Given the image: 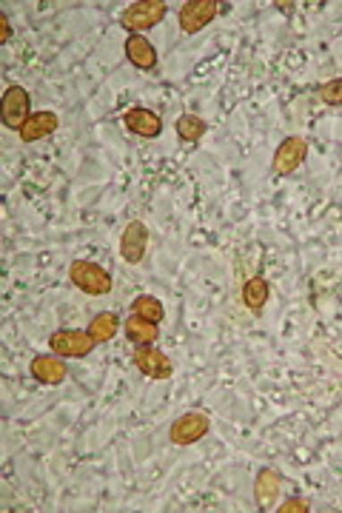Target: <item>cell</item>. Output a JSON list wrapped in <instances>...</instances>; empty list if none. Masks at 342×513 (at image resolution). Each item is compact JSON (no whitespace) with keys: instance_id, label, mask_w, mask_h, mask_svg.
Returning <instances> with one entry per match:
<instances>
[{"instance_id":"cell-1","label":"cell","mask_w":342,"mask_h":513,"mask_svg":"<svg viewBox=\"0 0 342 513\" xmlns=\"http://www.w3.org/2000/svg\"><path fill=\"white\" fill-rule=\"evenodd\" d=\"M166 14H168L166 0H137V4H129L120 12V26L129 35H146L149 29L166 21Z\"/></svg>"},{"instance_id":"cell-2","label":"cell","mask_w":342,"mask_h":513,"mask_svg":"<svg viewBox=\"0 0 342 513\" xmlns=\"http://www.w3.org/2000/svg\"><path fill=\"white\" fill-rule=\"evenodd\" d=\"M69 279L77 291L89 294V297H106V294L115 288L112 274L91 260H72L69 262Z\"/></svg>"},{"instance_id":"cell-3","label":"cell","mask_w":342,"mask_h":513,"mask_svg":"<svg viewBox=\"0 0 342 513\" xmlns=\"http://www.w3.org/2000/svg\"><path fill=\"white\" fill-rule=\"evenodd\" d=\"M32 115H35L32 112V95H29V91L18 83L6 86L4 100H0V120H4V126L12 132H21Z\"/></svg>"},{"instance_id":"cell-4","label":"cell","mask_w":342,"mask_h":513,"mask_svg":"<svg viewBox=\"0 0 342 513\" xmlns=\"http://www.w3.org/2000/svg\"><path fill=\"white\" fill-rule=\"evenodd\" d=\"M209 431H211V416L206 411H189L168 425V440L185 448V445H197L200 440H206Z\"/></svg>"},{"instance_id":"cell-5","label":"cell","mask_w":342,"mask_h":513,"mask_svg":"<svg viewBox=\"0 0 342 513\" xmlns=\"http://www.w3.org/2000/svg\"><path fill=\"white\" fill-rule=\"evenodd\" d=\"M98 348V342L89 337V331H74V329H57L49 337V351L64 356V360H83Z\"/></svg>"},{"instance_id":"cell-6","label":"cell","mask_w":342,"mask_h":513,"mask_svg":"<svg viewBox=\"0 0 342 513\" xmlns=\"http://www.w3.org/2000/svg\"><path fill=\"white\" fill-rule=\"evenodd\" d=\"M305 158H308V140L300 134H288L283 143L277 146L274 158H271V168H274V175L288 177L305 163Z\"/></svg>"},{"instance_id":"cell-7","label":"cell","mask_w":342,"mask_h":513,"mask_svg":"<svg viewBox=\"0 0 342 513\" xmlns=\"http://www.w3.org/2000/svg\"><path fill=\"white\" fill-rule=\"evenodd\" d=\"M220 6L217 0H185L177 12V23H180V32L185 35H197L200 29H206L217 14H220Z\"/></svg>"},{"instance_id":"cell-8","label":"cell","mask_w":342,"mask_h":513,"mask_svg":"<svg viewBox=\"0 0 342 513\" xmlns=\"http://www.w3.org/2000/svg\"><path fill=\"white\" fill-rule=\"evenodd\" d=\"M132 363L149 380H171V374H175V363L154 346H137L132 354Z\"/></svg>"},{"instance_id":"cell-9","label":"cell","mask_w":342,"mask_h":513,"mask_svg":"<svg viewBox=\"0 0 342 513\" xmlns=\"http://www.w3.org/2000/svg\"><path fill=\"white\" fill-rule=\"evenodd\" d=\"M29 374H32L35 382L55 388V385L66 382L69 365L64 356H57V354H38V356H32V363H29Z\"/></svg>"},{"instance_id":"cell-10","label":"cell","mask_w":342,"mask_h":513,"mask_svg":"<svg viewBox=\"0 0 342 513\" xmlns=\"http://www.w3.org/2000/svg\"><path fill=\"white\" fill-rule=\"evenodd\" d=\"M146 252H149V228L146 223L132 220L120 235V257L129 266H137V262H143Z\"/></svg>"},{"instance_id":"cell-11","label":"cell","mask_w":342,"mask_h":513,"mask_svg":"<svg viewBox=\"0 0 342 513\" xmlns=\"http://www.w3.org/2000/svg\"><path fill=\"white\" fill-rule=\"evenodd\" d=\"M123 126H126L134 137H143V140H154L163 134V120L158 112H151L146 106H134L123 115Z\"/></svg>"},{"instance_id":"cell-12","label":"cell","mask_w":342,"mask_h":513,"mask_svg":"<svg viewBox=\"0 0 342 513\" xmlns=\"http://www.w3.org/2000/svg\"><path fill=\"white\" fill-rule=\"evenodd\" d=\"M123 52H126L129 64L140 72H154L160 64L158 49H154V43L146 35H129L126 43H123Z\"/></svg>"},{"instance_id":"cell-13","label":"cell","mask_w":342,"mask_h":513,"mask_svg":"<svg viewBox=\"0 0 342 513\" xmlns=\"http://www.w3.org/2000/svg\"><path fill=\"white\" fill-rule=\"evenodd\" d=\"M279 500V474L271 468H260L254 476V502L262 513L277 510Z\"/></svg>"},{"instance_id":"cell-14","label":"cell","mask_w":342,"mask_h":513,"mask_svg":"<svg viewBox=\"0 0 342 513\" xmlns=\"http://www.w3.org/2000/svg\"><path fill=\"white\" fill-rule=\"evenodd\" d=\"M240 297H243V305L252 311L254 317H260L262 311H266V303L271 297V286H269V279L266 277H252V279H245L243 283V291H240Z\"/></svg>"},{"instance_id":"cell-15","label":"cell","mask_w":342,"mask_h":513,"mask_svg":"<svg viewBox=\"0 0 342 513\" xmlns=\"http://www.w3.org/2000/svg\"><path fill=\"white\" fill-rule=\"evenodd\" d=\"M57 126H60V117L55 112H35L18 134L23 143H38V140H46L49 134H55Z\"/></svg>"},{"instance_id":"cell-16","label":"cell","mask_w":342,"mask_h":513,"mask_svg":"<svg viewBox=\"0 0 342 513\" xmlns=\"http://www.w3.org/2000/svg\"><path fill=\"white\" fill-rule=\"evenodd\" d=\"M123 334H126L129 342H134V346H154L160 337V325L146 320V317L129 314V320H123Z\"/></svg>"},{"instance_id":"cell-17","label":"cell","mask_w":342,"mask_h":513,"mask_svg":"<svg viewBox=\"0 0 342 513\" xmlns=\"http://www.w3.org/2000/svg\"><path fill=\"white\" fill-rule=\"evenodd\" d=\"M86 331H89L91 339L98 342V346H103V342L115 339L117 331H123V320L115 314V311H100V314L91 317V322H89Z\"/></svg>"},{"instance_id":"cell-18","label":"cell","mask_w":342,"mask_h":513,"mask_svg":"<svg viewBox=\"0 0 342 513\" xmlns=\"http://www.w3.org/2000/svg\"><path fill=\"white\" fill-rule=\"evenodd\" d=\"M175 132H177V137L183 140V143H192V146H197L200 140L206 137V132H209V123H206L203 117H197V115L183 112V115L175 120Z\"/></svg>"},{"instance_id":"cell-19","label":"cell","mask_w":342,"mask_h":513,"mask_svg":"<svg viewBox=\"0 0 342 513\" xmlns=\"http://www.w3.org/2000/svg\"><path fill=\"white\" fill-rule=\"evenodd\" d=\"M132 314L146 317V320H151V322L160 325L163 317H166V308H163V303H160L158 297H151V294H140V297L132 300Z\"/></svg>"},{"instance_id":"cell-20","label":"cell","mask_w":342,"mask_h":513,"mask_svg":"<svg viewBox=\"0 0 342 513\" xmlns=\"http://www.w3.org/2000/svg\"><path fill=\"white\" fill-rule=\"evenodd\" d=\"M317 98L325 103V106H342V77H334V81L322 83L317 89Z\"/></svg>"},{"instance_id":"cell-21","label":"cell","mask_w":342,"mask_h":513,"mask_svg":"<svg viewBox=\"0 0 342 513\" xmlns=\"http://www.w3.org/2000/svg\"><path fill=\"white\" fill-rule=\"evenodd\" d=\"M308 510H311L308 502L300 500V496H291V500H286L283 505L277 508V513H308Z\"/></svg>"},{"instance_id":"cell-22","label":"cell","mask_w":342,"mask_h":513,"mask_svg":"<svg viewBox=\"0 0 342 513\" xmlns=\"http://www.w3.org/2000/svg\"><path fill=\"white\" fill-rule=\"evenodd\" d=\"M12 40V21L6 12H0V43H9Z\"/></svg>"}]
</instances>
